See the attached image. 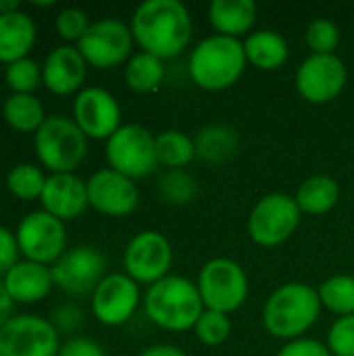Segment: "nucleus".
<instances>
[{
    "instance_id": "nucleus-1",
    "label": "nucleus",
    "mask_w": 354,
    "mask_h": 356,
    "mask_svg": "<svg viewBox=\"0 0 354 356\" xmlns=\"http://www.w3.org/2000/svg\"><path fill=\"white\" fill-rule=\"evenodd\" d=\"M131 33L142 52L175 58L192 40V17L179 0H146L131 17Z\"/></svg>"
},
{
    "instance_id": "nucleus-2",
    "label": "nucleus",
    "mask_w": 354,
    "mask_h": 356,
    "mask_svg": "<svg viewBox=\"0 0 354 356\" xmlns=\"http://www.w3.org/2000/svg\"><path fill=\"white\" fill-rule=\"evenodd\" d=\"M144 313L156 327L179 334L194 330L204 313V302L194 282L182 275H167L146 290Z\"/></svg>"
},
{
    "instance_id": "nucleus-3",
    "label": "nucleus",
    "mask_w": 354,
    "mask_h": 356,
    "mask_svg": "<svg viewBox=\"0 0 354 356\" xmlns=\"http://www.w3.org/2000/svg\"><path fill=\"white\" fill-rule=\"evenodd\" d=\"M321 313L319 292L303 282L280 286L263 307L265 330L280 340H298L307 334Z\"/></svg>"
},
{
    "instance_id": "nucleus-4",
    "label": "nucleus",
    "mask_w": 354,
    "mask_h": 356,
    "mask_svg": "<svg viewBox=\"0 0 354 356\" xmlns=\"http://www.w3.org/2000/svg\"><path fill=\"white\" fill-rule=\"evenodd\" d=\"M244 42L225 35H209L196 44L188 58L192 81L207 92H221L232 88L246 67Z\"/></svg>"
},
{
    "instance_id": "nucleus-5",
    "label": "nucleus",
    "mask_w": 354,
    "mask_h": 356,
    "mask_svg": "<svg viewBox=\"0 0 354 356\" xmlns=\"http://www.w3.org/2000/svg\"><path fill=\"white\" fill-rule=\"evenodd\" d=\"M88 152V138L75 121L52 115L35 131V154L54 173H73Z\"/></svg>"
},
{
    "instance_id": "nucleus-6",
    "label": "nucleus",
    "mask_w": 354,
    "mask_h": 356,
    "mask_svg": "<svg viewBox=\"0 0 354 356\" xmlns=\"http://www.w3.org/2000/svg\"><path fill=\"white\" fill-rule=\"evenodd\" d=\"M198 292L207 311L230 315L248 298V277L240 263L219 257L204 263L198 273Z\"/></svg>"
},
{
    "instance_id": "nucleus-7",
    "label": "nucleus",
    "mask_w": 354,
    "mask_h": 356,
    "mask_svg": "<svg viewBox=\"0 0 354 356\" xmlns=\"http://www.w3.org/2000/svg\"><path fill=\"white\" fill-rule=\"evenodd\" d=\"M300 209L294 196L275 192L263 196L248 215V236L263 248L282 246L300 225Z\"/></svg>"
},
{
    "instance_id": "nucleus-8",
    "label": "nucleus",
    "mask_w": 354,
    "mask_h": 356,
    "mask_svg": "<svg viewBox=\"0 0 354 356\" xmlns=\"http://www.w3.org/2000/svg\"><path fill=\"white\" fill-rule=\"evenodd\" d=\"M106 161L113 171L129 179L148 177L159 165L154 136L144 125H121L106 140Z\"/></svg>"
},
{
    "instance_id": "nucleus-9",
    "label": "nucleus",
    "mask_w": 354,
    "mask_h": 356,
    "mask_svg": "<svg viewBox=\"0 0 354 356\" xmlns=\"http://www.w3.org/2000/svg\"><path fill=\"white\" fill-rule=\"evenodd\" d=\"M134 33L131 27L117 19H102L90 25L77 42V50L88 65L96 69H113L131 58Z\"/></svg>"
},
{
    "instance_id": "nucleus-10",
    "label": "nucleus",
    "mask_w": 354,
    "mask_h": 356,
    "mask_svg": "<svg viewBox=\"0 0 354 356\" xmlns=\"http://www.w3.org/2000/svg\"><path fill=\"white\" fill-rule=\"evenodd\" d=\"M56 327L35 315L13 317L0 327V356H58Z\"/></svg>"
},
{
    "instance_id": "nucleus-11",
    "label": "nucleus",
    "mask_w": 354,
    "mask_h": 356,
    "mask_svg": "<svg viewBox=\"0 0 354 356\" xmlns=\"http://www.w3.org/2000/svg\"><path fill=\"white\" fill-rule=\"evenodd\" d=\"M348 79L346 65L336 54H311L296 71L294 83L298 94L311 104H328L336 100Z\"/></svg>"
},
{
    "instance_id": "nucleus-12",
    "label": "nucleus",
    "mask_w": 354,
    "mask_h": 356,
    "mask_svg": "<svg viewBox=\"0 0 354 356\" xmlns=\"http://www.w3.org/2000/svg\"><path fill=\"white\" fill-rule=\"evenodd\" d=\"M173 263V248L161 232H140L125 248L123 265L136 284H156L169 275Z\"/></svg>"
},
{
    "instance_id": "nucleus-13",
    "label": "nucleus",
    "mask_w": 354,
    "mask_h": 356,
    "mask_svg": "<svg viewBox=\"0 0 354 356\" xmlns=\"http://www.w3.org/2000/svg\"><path fill=\"white\" fill-rule=\"evenodd\" d=\"M19 252L31 263H56L65 254L67 234L61 219L48 215L46 211L29 213L17 229Z\"/></svg>"
},
{
    "instance_id": "nucleus-14",
    "label": "nucleus",
    "mask_w": 354,
    "mask_h": 356,
    "mask_svg": "<svg viewBox=\"0 0 354 356\" xmlns=\"http://www.w3.org/2000/svg\"><path fill=\"white\" fill-rule=\"evenodd\" d=\"M138 305H140L138 284L127 273L125 275L113 273L106 275L94 290L92 313L102 325L117 327L134 317Z\"/></svg>"
},
{
    "instance_id": "nucleus-15",
    "label": "nucleus",
    "mask_w": 354,
    "mask_h": 356,
    "mask_svg": "<svg viewBox=\"0 0 354 356\" xmlns=\"http://www.w3.org/2000/svg\"><path fill=\"white\" fill-rule=\"evenodd\" d=\"M73 117L86 138L94 140H108L121 127V106L102 88L81 90L73 104Z\"/></svg>"
},
{
    "instance_id": "nucleus-16",
    "label": "nucleus",
    "mask_w": 354,
    "mask_h": 356,
    "mask_svg": "<svg viewBox=\"0 0 354 356\" xmlns=\"http://www.w3.org/2000/svg\"><path fill=\"white\" fill-rule=\"evenodd\" d=\"M88 202L108 217H127L138 209L140 192L134 179L108 169L96 171L88 181Z\"/></svg>"
},
{
    "instance_id": "nucleus-17",
    "label": "nucleus",
    "mask_w": 354,
    "mask_h": 356,
    "mask_svg": "<svg viewBox=\"0 0 354 356\" xmlns=\"http://www.w3.org/2000/svg\"><path fill=\"white\" fill-rule=\"evenodd\" d=\"M52 280L69 294H86L104 280V257L92 246L67 250L50 269Z\"/></svg>"
},
{
    "instance_id": "nucleus-18",
    "label": "nucleus",
    "mask_w": 354,
    "mask_h": 356,
    "mask_svg": "<svg viewBox=\"0 0 354 356\" xmlns=\"http://www.w3.org/2000/svg\"><path fill=\"white\" fill-rule=\"evenodd\" d=\"M44 211L61 221H69L79 217L88 202V188L73 173H54L46 177L44 192L40 196Z\"/></svg>"
},
{
    "instance_id": "nucleus-19",
    "label": "nucleus",
    "mask_w": 354,
    "mask_h": 356,
    "mask_svg": "<svg viewBox=\"0 0 354 356\" xmlns=\"http://www.w3.org/2000/svg\"><path fill=\"white\" fill-rule=\"evenodd\" d=\"M86 58L73 46L54 48L42 69L44 86L56 96H69L77 92L86 79Z\"/></svg>"
},
{
    "instance_id": "nucleus-20",
    "label": "nucleus",
    "mask_w": 354,
    "mask_h": 356,
    "mask_svg": "<svg viewBox=\"0 0 354 356\" xmlns=\"http://www.w3.org/2000/svg\"><path fill=\"white\" fill-rule=\"evenodd\" d=\"M54 286L52 271L40 263L23 261L17 263L6 275H4V288L17 302H38L50 294Z\"/></svg>"
},
{
    "instance_id": "nucleus-21",
    "label": "nucleus",
    "mask_w": 354,
    "mask_h": 356,
    "mask_svg": "<svg viewBox=\"0 0 354 356\" xmlns=\"http://www.w3.org/2000/svg\"><path fill=\"white\" fill-rule=\"evenodd\" d=\"M209 21L219 35L238 40L252 29L257 4L252 0H213L209 4Z\"/></svg>"
},
{
    "instance_id": "nucleus-22",
    "label": "nucleus",
    "mask_w": 354,
    "mask_h": 356,
    "mask_svg": "<svg viewBox=\"0 0 354 356\" xmlns=\"http://www.w3.org/2000/svg\"><path fill=\"white\" fill-rule=\"evenodd\" d=\"M35 42V27L33 21L21 13L0 15V63H17L25 58Z\"/></svg>"
},
{
    "instance_id": "nucleus-23",
    "label": "nucleus",
    "mask_w": 354,
    "mask_h": 356,
    "mask_svg": "<svg viewBox=\"0 0 354 356\" xmlns=\"http://www.w3.org/2000/svg\"><path fill=\"white\" fill-rule=\"evenodd\" d=\"M246 60L261 71H277L290 56L288 42L271 29H261L244 40Z\"/></svg>"
},
{
    "instance_id": "nucleus-24",
    "label": "nucleus",
    "mask_w": 354,
    "mask_h": 356,
    "mask_svg": "<svg viewBox=\"0 0 354 356\" xmlns=\"http://www.w3.org/2000/svg\"><path fill=\"white\" fill-rule=\"evenodd\" d=\"M300 213L305 215H325L340 200V186L330 175H313L300 184L294 196Z\"/></svg>"
},
{
    "instance_id": "nucleus-25",
    "label": "nucleus",
    "mask_w": 354,
    "mask_h": 356,
    "mask_svg": "<svg viewBox=\"0 0 354 356\" xmlns=\"http://www.w3.org/2000/svg\"><path fill=\"white\" fill-rule=\"evenodd\" d=\"M194 146H196L198 159L219 165L238 154L240 138H238V131L230 125H209L196 134Z\"/></svg>"
},
{
    "instance_id": "nucleus-26",
    "label": "nucleus",
    "mask_w": 354,
    "mask_h": 356,
    "mask_svg": "<svg viewBox=\"0 0 354 356\" xmlns=\"http://www.w3.org/2000/svg\"><path fill=\"white\" fill-rule=\"evenodd\" d=\"M165 79V65L159 56L148 52H138L127 60L125 83L138 94H150L161 88Z\"/></svg>"
},
{
    "instance_id": "nucleus-27",
    "label": "nucleus",
    "mask_w": 354,
    "mask_h": 356,
    "mask_svg": "<svg viewBox=\"0 0 354 356\" xmlns=\"http://www.w3.org/2000/svg\"><path fill=\"white\" fill-rule=\"evenodd\" d=\"M156 144V161L159 165L169 167V171L184 169L196 159V146L190 136L179 129H167L154 136Z\"/></svg>"
},
{
    "instance_id": "nucleus-28",
    "label": "nucleus",
    "mask_w": 354,
    "mask_h": 356,
    "mask_svg": "<svg viewBox=\"0 0 354 356\" xmlns=\"http://www.w3.org/2000/svg\"><path fill=\"white\" fill-rule=\"evenodd\" d=\"M2 113H4V121L13 129L23 131V134L38 131L42 127V123L46 121L42 102L31 94H13L4 102Z\"/></svg>"
},
{
    "instance_id": "nucleus-29",
    "label": "nucleus",
    "mask_w": 354,
    "mask_h": 356,
    "mask_svg": "<svg viewBox=\"0 0 354 356\" xmlns=\"http://www.w3.org/2000/svg\"><path fill=\"white\" fill-rule=\"evenodd\" d=\"M317 292H319L321 307H325L328 311H332V313H336L340 317L354 315L353 275H334V277H328L319 286Z\"/></svg>"
},
{
    "instance_id": "nucleus-30",
    "label": "nucleus",
    "mask_w": 354,
    "mask_h": 356,
    "mask_svg": "<svg viewBox=\"0 0 354 356\" xmlns=\"http://www.w3.org/2000/svg\"><path fill=\"white\" fill-rule=\"evenodd\" d=\"M6 186L10 190L13 196L21 198V200H35L42 196L44 186H46V177L44 173L33 167V165H17L8 177H6Z\"/></svg>"
},
{
    "instance_id": "nucleus-31",
    "label": "nucleus",
    "mask_w": 354,
    "mask_h": 356,
    "mask_svg": "<svg viewBox=\"0 0 354 356\" xmlns=\"http://www.w3.org/2000/svg\"><path fill=\"white\" fill-rule=\"evenodd\" d=\"M159 192L163 200H167L169 204H188L196 198L198 188L190 173L175 169V171H167L159 179Z\"/></svg>"
},
{
    "instance_id": "nucleus-32",
    "label": "nucleus",
    "mask_w": 354,
    "mask_h": 356,
    "mask_svg": "<svg viewBox=\"0 0 354 356\" xmlns=\"http://www.w3.org/2000/svg\"><path fill=\"white\" fill-rule=\"evenodd\" d=\"M194 334L207 346H219V344H223L230 338V334H232L230 315H223V313L207 311L204 309V313L200 315L198 323L194 325Z\"/></svg>"
},
{
    "instance_id": "nucleus-33",
    "label": "nucleus",
    "mask_w": 354,
    "mask_h": 356,
    "mask_svg": "<svg viewBox=\"0 0 354 356\" xmlns=\"http://www.w3.org/2000/svg\"><path fill=\"white\" fill-rule=\"evenodd\" d=\"M305 42L313 54H334L340 44V29L330 19H315L305 31Z\"/></svg>"
},
{
    "instance_id": "nucleus-34",
    "label": "nucleus",
    "mask_w": 354,
    "mask_h": 356,
    "mask_svg": "<svg viewBox=\"0 0 354 356\" xmlns=\"http://www.w3.org/2000/svg\"><path fill=\"white\" fill-rule=\"evenodd\" d=\"M4 79L17 94H31L42 81V69L35 60L25 56L6 67Z\"/></svg>"
},
{
    "instance_id": "nucleus-35",
    "label": "nucleus",
    "mask_w": 354,
    "mask_h": 356,
    "mask_svg": "<svg viewBox=\"0 0 354 356\" xmlns=\"http://www.w3.org/2000/svg\"><path fill=\"white\" fill-rule=\"evenodd\" d=\"M328 348L332 356H354V315L336 319L328 334Z\"/></svg>"
},
{
    "instance_id": "nucleus-36",
    "label": "nucleus",
    "mask_w": 354,
    "mask_h": 356,
    "mask_svg": "<svg viewBox=\"0 0 354 356\" xmlns=\"http://www.w3.org/2000/svg\"><path fill=\"white\" fill-rule=\"evenodd\" d=\"M90 25L92 23L88 21V15L81 8H65L56 17V31L69 42H79L90 29Z\"/></svg>"
},
{
    "instance_id": "nucleus-37",
    "label": "nucleus",
    "mask_w": 354,
    "mask_h": 356,
    "mask_svg": "<svg viewBox=\"0 0 354 356\" xmlns=\"http://www.w3.org/2000/svg\"><path fill=\"white\" fill-rule=\"evenodd\" d=\"M277 356H332L328 344H321L317 340H309V338H298L288 342Z\"/></svg>"
},
{
    "instance_id": "nucleus-38",
    "label": "nucleus",
    "mask_w": 354,
    "mask_h": 356,
    "mask_svg": "<svg viewBox=\"0 0 354 356\" xmlns=\"http://www.w3.org/2000/svg\"><path fill=\"white\" fill-rule=\"evenodd\" d=\"M17 257H19L17 238L6 227H0V275H6L17 265Z\"/></svg>"
},
{
    "instance_id": "nucleus-39",
    "label": "nucleus",
    "mask_w": 354,
    "mask_h": 356,
    "mask_svg": "<svg viewBox=\"0 0 354 356\" xmlns=\"http://www.w3.org/2000/svg\"><path fill=\"white\" fill-rule=\"evenodd\" d=\"M58 356H106L104 348L88 338H73L65 342L58 350Z\"/></svg>"
},
{
    "instance_id": "nucleus-40",
    "label": "nucleus",
    "mask_w": 354,
    "mask_h": 356,
    "mask_svg": "<svg viewBox=\"0 0 354 356\" xmlns=\"http://www.w3.org/2000/svg\"><path fill=\"white\" fill-rule=\"evenodd\" d=\"M13 298H10V294L6 292V288H4V282H0V327L2 325H6L13 317Z\"/></svg>"
},
{
    "instance_id": "nucleus-41",
    "label": "nucleus",
    "mask_w": 354,
    "mask_h": 356,
    "mask_svg": "<svg viewBox=\"0 0 354 356\" xmlns=\"http://www.w3.org/2000/svg\"><path fill=\"white\" fill-rule=\"evenodd\" d=\"M140 356H188L182 348L173 346V344H156V346H150L146 350H142Z\"/></svg>"
},
{
    "instance_id": "nucleus-42",
    "label": "nucleus",
    "mask_w": 354,
    "mask_h": 356,
    "mask_svg": "<svg viewBox=\"0 0 354 356\" xmlns=\"http://www.w3.org/2000/svg\"><path fill=\"white\" fill-rule=\"evenodd\" d=\"M19 10V2L17 0H0V15H8Z\"/></svg>"
}]
</instances>
